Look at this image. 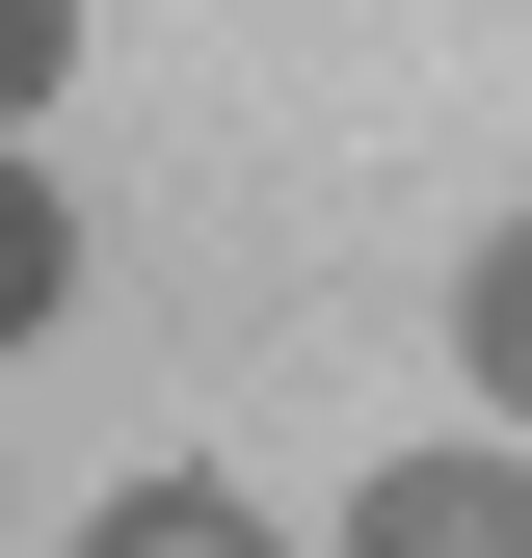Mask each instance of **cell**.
<instances>
[{
    "label": "cell",
    "mask_w": 532,
    "mask_h": 558,
    "mask_svg": "<svg viewBox=\"0 0 532 558\" xmlns=\"http://www.w3.org/2000/svg\"><path fill=\"white\" fill-rule=\"evenodd\" d=\"M347 558H532V452H506V426H452V452H373Z\"/></svg>",
    "instance_id": "6da1fadb"
},
{
    "label": "cell",
    "mask_w": 532,
    "mask_h": 558,
    "mask_svg": "<svg viewBox=\"0 0 532 558\" xmlns=\"http://www.w3.org/2000/svg\"><path fill=\"white\" fill-rule=\"evenodd\" d=\"M81 558H266V506H240V478H107V506H81Z\"/></svg>",
    "instance_id": "7a4b0ae2"
},
{
    "label": "cell",
    "mask_w": 532,
    "mask_h": 558,
    "mask_svg": "<svg viewBox=\"0 0 532 558\" xmlns=\"http://www.w3.org/2000/svg\"><path fill=\"white\" fill-rule=\"evenodd\" d=\"M53 293H81V214H53V186H27V133H0V345H27Z\"/></svg>",
    "instance_id": "3957f363"
},
{
    "label": "cell",
    "mask_w": 532,
    "mask_h": 558,
    "mask_svg": "<svg viewBox=\"0 0 532 558\" xmlns=\"http://www.w3.org/2000/svg\"><path fill=\"white\" fill-rule=\"evenodd\" d=\"M452 345H480V399H506V426H532V214L480 240V293H452Z\"/></svg>",
    "instance_id": "277c9868"
},
{
    "label": "cell",
    "mask_w": 532,
    "mask_h": 558,
    "mask_svg": "<svg viewBox=\"0 0 532 558\" xmlns=\"http://www.w3.org/2000/svg\"><path fill=\"white\" fill-rule=\"evenodd\" d=\"M53 81H81V0H0V133H27Z\"/></svg>",
    "instance_id": "5b68a950"
}]
</instances>
